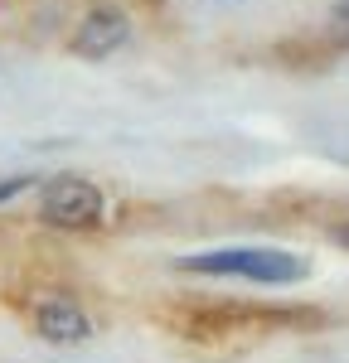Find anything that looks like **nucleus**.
I'll use <instances>...</instances> for the list:
<instances>
[{"label": "nucleus", "instance_id": "nucleus-7", "mask_svg": "<svg viewBox=\"0 0 349 363\" xmlns=\"http://www.w3.org/2000/svg\"><path fill=\"white\" fill-rule=\"evenodd\" d=\"M335 238H340V247H349V228H340V233H335Z\"/></svg>", "mask_w": 349, "mask_h": 363}, {"label": "nucleus", "instance_id": "nucleus-2", "mask_svg": "<svg viewBox=\"0 0 349 363\" xmlns=\"http://www.w3.org/2000/svg\"><path fill=\"white\" fill-rule=\"evenodd\" d=\"M39 218L49 228H97L102 223V189L78 174H58L39 194Z\"/></svg>", "mask_w": 349, "mask_h": 363}, {"label": "nucleus", "instance_id": "nucleus-5", "mask_svg": "<svg viewBox=\"0 0 349 363\" xmlns=\"http://www.w3.org/2000/svg\"><path fill=\"white\" fill-rule=\"evenodd\" d=\"M20 189H29V174H10V179H0V203H5V199H15Z\"/></svg>", "mask_w": 349, "mask_h": 363}, {"label": "nucleus", "instance_id": "nucleus-4", "mask_svg": "<svg viewBox=\"0 0 349 363\" xmlns=\"http://www.w3.org/2000/svg\"><path fill=\"white\" fill-rule=\"evenodd\" d=\"M131 39V20L116 10V5H97V10H87L83 15V25L73 29V39H68V49L78 58H107V54H116L121 44Z\"/></svg>", "mask_w": 349, "mask_h": 363}, {"label": "nucleus", "instance_id": "nucleus-3", "mask_svg": "<svg viewBox=\"0 0 349 363\" xmlns=\"http://www.w3.org/2000/svg\"><path fill=\"white\" fill-rule=\"evenodd\" d=\"M29 320H34V335L49 339V344H87L92 339V315H87L73 296H39L29 306Z\"/></svg>", "mask_w": 349, "mask_h": 363}, {"label": "nucleus", "instance_id": "nucleus-1", "mask_svg": "<svg viewBox=\"0 0 349 363\" xmlns=\"http://www.w3.org/2000/svg\"><path fill=\"white\" fill-rule=\"evenodd\" d=\"M179 272H194V277H243L257 281V286H296L306 281V262L296 252L282 247H214V252H189L174 262Z\"/></svg>", "mask_w": 349, "mask_h": 363}, {"label": "nucleus", "instance_id": "nucleus-6", "mask_svg": "<svg viewBox=\"0 0 349 363\" xmlns=\"http://www.w3.org/2000/svg\"><path fill=\"white\" fill-rule=\"evenodd\" d=\"M335 34H340V39H349V0H340V5H335Z\"/></svg>", "mask_w": 349, "mask_h": 363}]
</instances>
